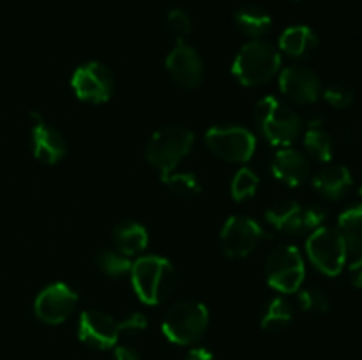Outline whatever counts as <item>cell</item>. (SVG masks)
Returning <instances> with one entry per match:
<instances>
[{"label":"cell","instance_id":"cell-13","mask_svg":"<svg viewBox=\"0 0 362 360\" xmlns=\"http://www.w3.org/2000/svg\"><path fill=\"white\" fill-rule=\"evenodd\" d=\"M119 334V323L110 314L94 309L81 313L78 321V337L85 344L98 349H108L115 346Z\"/></svg>","mask_w":362,"mask_h":360},{"label":"cell","instance_id":"cell-22","mask_svg":"<svg viewBox=\"0 0 362 360\" xmlns=\"http://www.w3.org/2000/svg\"><path fill=\"white\" fill-rule=\"evenodd\" d=\"M293 320V307L283 296H274L272 300H269L267 306L264 307V313H262L260 325L264 330L278 332L283 330L290 325V321Z\"/></svg>","mask_w":362,"mask_h":360},{"label":"cell","instance_id":"cell-5","mask_svg":"<svg viewBox=\"0 0 362 360\" xmlns=\"http://www.w3.org/2000/svg\"><path fill=\"white\" fill-rule=\"evenodd\" d=\"M209 325L207 307L197 300H184L166 311L163 318V334L175 344H193L200 341Z\"/></svg>","mask_w":362,"mask_h":360},{"label":"cell","instance_id":"cell-23","mask_svg":"<svg viewBox=\"0 0 362 360\" xmlns=\"http://www.w3.org/2000/svg\"><path fill=\"white\" fill-rule=\"evenodd\" d=\"M304 147L311 157L317 159L318 162H329L334 155V143L332 138L324 127H308L304 134Z\"/></svg>","mask_w":362,"mask_h":360},{"label":"cell","instance_id":"cell-1","mask_svg":"<svg viewBox=\"0 0 362 360\" xmlns=\"http://www.w3.org/2000/svg\"><path fill=\"white\" fill-rule=\"evenodd\" d=\"M131 281L141 302L158 306L177 288V272L163 256H141L131 265Z\"/></svg>","mask_w":362,"mask_h":360},{"label":"cell","instance_id":"cell-35","mask_svg":"<svg viewBox=\"0 0 362 360\" xmlns=\"http://www.w3.org/2000/svg\"><path fill=\"white\" fill-rule=\"evenodd\" d=\"M115 360H141L136 349L129 348V346H119L115 349Z\"/></svg>","mask_w":362,"mask_h":360},{"label":"cell","instance_id":"cell-18","mask_svg":"<svg viewBox=\"0 0 362 360\" xmlns=\"http://www.w3.org/2000/svg\"><path fill=\"white\" fill-rule=\"evenodd\" d=\"M303 210L297 201L293 200H281L276 201L274 205L267 208L265 219L269 224L279 233H300L304 232L303 222Z\"/></svg>","mask_w":362,"mask_h":360},{"label":"cell","instance_id":"cell-29","mask_svg":"<svg viewBox=\"0 0 362 360\" xmlns=\"http://www.w3.org/2000/svg\"><path fill=\"white\" fill-rule=\"evenodd\" d=\"M336 228L341 233H352L357 229H362V203H356L346 207L339 214L338 226Z\"/></svg>","mask_w":362,"mask_h":360},{"label":"cell","instance_id":"cell-32","mask_svg":"<svg viewBox=\"0 0 362 360\" xmlns=\"http://www.w3.org/2000/svg\"><path fill=\"white\" fill-rule=\"evenodd\" d=\"M120 332H127V334H138L147 328V316L144 313H133L119 323Z\"/></svg>","mask_w":362,"mask_h":360},{"label":"cell","instance_id":"cell-9","mask_svg":"<svg viewBox=\"0 0 362 360\" xmlns=\"http://www.w3.org/2000/svg\"><path fill=\"white\" fill-rule=\"evenodd\" d=\"M265 236L264 228L246 215H232L221 232L223 251L230 258L247 256Z\"/></svg>","mask_w":362,"mask_h":360},{"label":"cell","instance_id":"cell-34","mask_svg":"<svg viewBox=\"0 0 362 360\" xmlns=\"http://www.w3.org/2000/svg\"><path fill=\"white\" fill-rule=\"evenodd\" d=\"M350 281H352V284L356 286V288H361L362 289V254L361 256L354 258V260H350Z\"/></svg>","mask_w":362,"mask_h":360},{"label":"cell","instance_id":"cell-21","mask_svg":"<svg viewBox=\"0 0 362 360\" xmlns=\"http://www.w3.org/2000/svg\"><path fill=\"white\" fill-rule=\"evenodd\" d=\"M235 23L237 27L243 30V34L250 35V37L253 39H258L271 30L272 18L271 14L265 9H262V7L246 6L240 7L235 13Z\"/></svg>","mask_w":362,"mask_h":360},{"label":"cell","instance_id":"cell-36","mask_svg":"<svg viewBox=\"0 0 362 360\" xmlns=\"http://www.w3.org/2000/svg\"><path fill=\"white\" fill-rule=\"evenodd\" d=\"M184 360H214V355L207 348H193Z\"/></svg>","mask_w":362,"mask_h":360},{"label":"cell","instance_id":"cell-2","mask_svg":"<svg viewBox=\"0 0 362 360\" xmlns=\"http://www.w3.org/2000/svg\"><path fill=\"white\" fill-rule=\"evenodd\" d=\"M255 120L262 136L271 145L286 147L299 138L303 131L300 116L281 99L267 95L255 109Z\"/></svg>","mask_w":362,"mask_h":360},{"label":"cell","instance_id":"cell-10","mask_svg":"<svg viewBox=\"0 0 362 360\" xmlns=\"http://www.w3.org/2000/svg\"><path fill=\"white\" fill-rule=\"evenodd\" d=\"M73 90L81 101L106 102L112 97L113 76L108 67L101 62H87L78 67L73 74Z\"/></svg>","mask_w":362,"mask_h":360},{"label":"cell","instance_id":"cell-6","mask_svg":"<svg viewBox=\"0 0 362 360\" xmlns=\"http://www.w3.org/2000/svg\"><path fill=\"white\" fill-rule=\"evenodd\" d=\"M311 263L325 275H338L349 261L345 236L338 228L322 226L315 229L306 242Z\"/></svg>","mask_w":362,"mask_h":360},{"label":"cell","instance_id":"cell-7","mask_svg":"<svg viewBox=\"0 0 362 360\" xmlns=\"http://www.w3.org/2000/svg\"><path fill=\"white\" fill-rule=\"evenodd\" d=\"M269 284L281 293L299 292L306 275L304 258L293 246H279L269 253L265 261Z\"/></svg>","mask_w":362,"mask_h":360},{"label":"cell","instance_id":"cell-26","mask_svg":"<svg viewBox=\"0 0 362 360\" xmlns=\"http://www.w3.org/2000/svg\"><path fill=\"white\" fill-rule=\"evenodd\" d=\"M258 186H260V179H258L257 173L250 168H240L233 176L232 187H230L232 198L235 201L247 200V198L255 196Z\"/></svg>","mask_w":362,"mask_h":360},{"label":"cell","instance_id":"cell-31","mask_svg":"<svg viewBox=\"0 0 362 360\" xmlns=\"http://www.w3.org/2000/svg\"><path fill=\"white\" fill-rule=\"evenodd\" d=\"M327 221V210L320 205H311V207L304 208L303 210V222H304V232L306 229H318L324 226Z\"/></svg>","mask_w":362,"mask_h":360},{"label":"cell","instance_id":"cell-19","mask_svg":"<svg viewBox=\"0 0 362 360\" xmlns=\"http://www.w3.org/2000/svg\"><path fill=\"white\" fill-rule=\"evenodd\" d=\"M279 48L290 56L306 59L313 55L318 48V37L306 25H293L288 27L279 37Z\"/></svg>","mask_w":362,"mask_h":360},{"label":"cell","instance_id":"cell-17","mask_svg":"<svg viewBox=\"0 0 362 360\" xmlns=\"http://www.w3.org/2000/svg\"><path fill=\"white\" fill-rule=\"evenodd\" d=\"M315 191L322 194L327 200H341L349 189L352 187V173L346 166L341 164H331L325 166V168L318 169L317 175L311 180Z\"/></svg>","mask_w":362,"mask_h":360},{"label":"cell","instance_id":"cell-14","mask_svg":"<svg viewBox=\"0 0 362 360\" xmlns=\"http://www.w3.org/2000/svg\"><path fill=\"white\" fill-rule=\"evenodd\" d=\"M166 69L172 80L184 88H197L204 80V64L200 55L186 42H179L170 52Z\"/></svg>","mask_w":362,"mask_h":360},{"label":"cell","instance_id":"cell-4","mask_svg":"<svg viewBox=\"0 0 362 360\" xmlns=\"http://www.w3.org/2000/svg\"><path fill=\"white\" fill-rule=\"evenodd\" d=\"M194 143L193 131L182 126H168L152 134L145 148L147 161L158 169L159 173L166 175L175 169V166L189 154Z\"/></svg>","mask_w":362,"mask_h":360},{"label":"cell","instance_id":"cell-20","mask_svg":"<svg viewBox=\"0 0 362 360\" xmlns=\"http://www.w3.org/2000/svg\"><path fill=\"white\" fill-rule=\"evenodd\" d=\"M113 244L117 251L124 256H134L147 249L148 246V233L145 226L136 221H124L113 229Z\"/></svg>","mask_w":362,"mask_h":360},{"label":"cell","instance_id":"cell-25","mask_svg":"<svg viewBox=\"0 0 362 360\" xmlns=\"http://www.w3.org/2000/svg\"><path fill=\"white\" fill-rule=\"evenodd\" d=\"M95 261H98L99 268L105 272L110 277H120V275L131 272V261L129 258L124 256L122 253L113 249H101L95 256Z\"/></svg>","mask_w":362,"mask_h":360},{"label":"cell","instance_id":"cell-15","mask_svg":"<svg viewBox=\"0 0 362 360\" xmlns=\"http://www.w3.org/2000/svg\"><path fill=\"white\" fill-rule=\"evenodd\" d=\"M32 152H34L35 159L46 162V164H55L60 159L66 155L67 145L62 134L55 129V127L48 126L42 120L41 115L32 113Z\"/></svg>","mask_w":362,"mask_h":360},{"label":"cell","instance_id":"cell-30","mask_svg":"<svg viewBox=\"0 0 362 360\" xmlns=\"http://www.w3.org/2000/svg\"><path fill=\"white\" fill-rule=\"evenodd\" d=\"M166 23H168L170 32H172L179 41H182L186 35L191 34V18L186 11L182 9L170 11L168 18H166Z\"/></svg>","mask_w":362,"mask_h":360},{"label":"cell","instance_id":"cell-28","mask_svg":"<svg viewBox=\"0 0 362 360\" xmlns=\"http://www.w3.org/2000/svg\"><path fill=\"white\" fill-rule=\"evenodd\" d=\"M299 302L304 311H310L315 314H324L331 309V300L318 288H306L299 292Z\"/></svg>","mask_w":362,"mask_h":360},{"label":"cell","instance_id":"cell-3","mask_svg":"<svg viewBox=\"0 0 362 360\" xmlns=\"http://www.w3.org/2000/svg\"><path fill=\"white\" fill-rule=\"evenodd\" d=\"M281 66V55L272 44L265 41L247 42L237 53L232 73L246 87H257L276 76Z\"/></svg>","mask_w":362,"mask_h":360},{"label":"cell","instance_id":"cell-8","mask_svg":"<svg viewBox=\"0 0 362 360\" xmlns=\"http://www.w3.org/2000/svg\"><path fill=\"white\" fill-rule=\"evenodd\" d=\"M209 148L228 162H246L257 150V138L240 126H216L205 134Z\"/></svg>","mask_w":362,"mask_h":360},{"label":"cell","instance_id":"cell-33","mask_svg":"<svg viewBox=\"0 0 362 360\" xmlns=\"http://www.w3.org/2000/svg\"><path fill=\"white\" fill-rule=\"evenodd\" d=\"M346 244V253H349L350 260L361 256L362 254V229H357V232L352 233H343Z\"/></svg>","mask_w":362,"mask_h":360},{"label":"cell","instance_id":"cell-16","mask_svg":"<svg viewBox=\"0 0 362 360\" xmlns=\"http://www.w3.org/2000/svg\"><path fill=\"white\" fill-rule=\"evenodd\" d=\"M271 172L279 182L290 187L300 186L310 175V161L296 148H281L272 155Z\"/></svg>","mask_w":362,"mask_h":360},{"label":"cell","instance_id":"cell-11","mask_svg":"<svg viewBox=\"0 0 362 360\" xmlns=\"http://www.w3.org/2000/svg\"><path fill=\"white\" fill-rule=\"evenodd\" d=\"M78 302V295L71 286L53 282L46 286L34 302V313L48 325H59L71 316Z\"/></svg>","mask_w":362,"mask_h":360},{"label":"cell","instance_id":"cell-12","mask_svg":"<svg viewBox=\"0 0 362 360\" xmlns=\"http://www.w3.org/2000/svg\"><path fill=\"white\" fill-rule=\"evenodd\" d=\"M279 88L297 104H313L322 95V81L317 73L304 66L286 67L279 74Z\"/></svg>","mask_w":362,"mask_h":360},{"label":"cell","instance_id":"cell-27","mask_svg":"<svg viewBox=\"0 0 362 360\" xmlns=\"http://www.w3.org/2000/svg\"><path fill=\"white\" fill-rule=\"evenodd\" d=\"M322 95H324V99L332 108L338 109L349 108L356 101V92H354V88L350 85L343 83V81H334L329 87H325L322 90Z\"/></svg>","mask_w":362,"mask_h":360},{"label":"cell","instance_id":"cell-24","mask_svg":"<svg viewBox=\"0 0 362 360\" xmlns=\"http://www.w3.org/2000/svg\"><path fill=\"white\" fill-rule=\"evenodd\" d=\"M163 182L166 184L170 191L177 196L182 198H191L197 196L198 193L202 191L200 182H198L197 175L194 173H166V175L161 176Z\"/></svg>","mask_w":362,"mask_h":360}]
</instances>
